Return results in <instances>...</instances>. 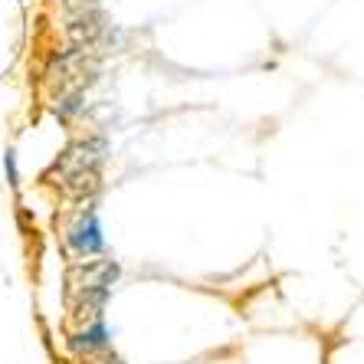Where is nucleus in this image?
<instances>
[{
	"mask_svg": "<svg viewBox=\"0 0 364 364\" xmlns=\"http://www.w3.org/2000/svg\"><path fill=\"white\" fill-rule=\"evenodd\" d=\"M66 243L73 246V253H79V256L102 253V233H99V220H95V210H82V213L76 217V223H69Z\"/></svg>",
	"mask_w": 364,
	"mask_h": 364,
	"instance_id": "1",
	"label": "nucleus"
},
{
	"mask_svg": "<svg viewBox=\"0 0 364 364\" xmlns=\"http://www.w3.org/2000/svg\"><path fill=\"white\" fill-rule=\"evenodd\" d=\"M119 279V266L115 263H82L69 272V286L76 292H99V289H112V282Z\"/></svg>",
	"mask_w": 364,
	"mask_h": 364,
	"instance_id": "2",
	"label": "nucleus"
},
{
	"mask_svg": "<svg viewBox=\"0 0 364 364\" xmlns=\"http://www.w3.org/2000/svg\"><path fill=\"white\" fill-rule=\"evenodd\" d=\"M73 348H76V355H85V358H92V355H102V351H109L112 348V338H109V328L105 325H92V328H82L73 338Z\"/></svg>",
	"mask_w": 364,
	"mask_h": 364,
	"instance_id": "3",
	"label": "nucleus"
},
{
	"mask_svg": "<svg viewBox=\"0 0 364 364\" xmlns=\"http://www.w3.org/2000/svg\"><path fill=\"white\" fill-rule=\"evenodd\" d=\"M85 364H125L122 358L112 355V348L109 351H102V355H92V358H85Z\"/></svg>",
	"mask_w": 364,
	"mask_h": 364,
	"instance_id": "4",
	"label": "nucleus"
}]
</instances>
